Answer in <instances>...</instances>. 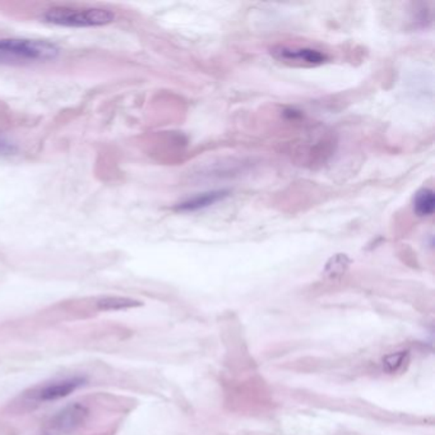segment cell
Masks as SVG:
<instances>
[{"mask_svg":"<svg viewBox=\"0 0 435 435\" xmlns=\"http://www.w3.org/2000/svg\"><path fill=\"white\" fill-rule=\"evenodd\" d=\"M115 18L117 14L105 8L53 7L42 14L44 21L65 27H100Z\"/></svg>","mask_w":435,"mask_h":435,"instance_id":"obj_1","label":"cell"},{"mask_svg":"<svg viewBox=\"0 0 435 435\" xmlns=\"http://www.w3.org/2000/svg\"><path fill=\"white\" fill-rule=\"evenodd\" d=\"M59 56L54 44L26 39H0V60L8 62H46Z\"/></svg>","mask_w":435,"mask_h":435,"instance_id":"obj_2","label":"cell"},{"mask_svg":"<svg viewBox=\"0 0 435 435\" xmlns=\"http://www.w3.org/2000/svg\"><path fill=\"white\" fill-rule=\"evenodd\" d=\"M86 382L87 379L82 375H70L45 382L25 392L22 400L26 405H41L51 401L60 400L83 387Z\"/></svg>","mask_w":435,"mask_h":435,"instance_id":"obj_3","label":"cell"},{"mask_svg":"<svg viewBox=\"0 0 435 435\" xmlns=\"http://www.w3.org/2000/svg\"><path fill=\"white\" fill-rule=\"evenodd\" d=\"M89 415V408L82 403H70L50 419L48 427L54 433L70 434L87 422Z\"/></svg>","mask_w":435,"mask_h":435,"instance_id":"obj_4","label":"cell"},{"mask_svg":"<svg viewBox=\"0 0 435 435\" xmlns=\"http://www.w3.org/2000/svg\"><path fill=\"white\" fill-rule=\"evenodd\" d=\"M277 56H280L283 60H292V62H303L306 64L318 65L327 60V56L317 50L311 48H300V50H290V48H280L276 51Z\"/></svg>","mask_w":435,"mask_h":435,"instance_id":"obj_5","label":"cell"},{"mask_svg":"<svg viewBox=\"0 0 435 435\" xmlns=\"http://www.w3.org/2000/svg\"><path fill=\"white\" fill-rule=\"evenodd\" d=\"M225 197H228V192H225V190L202 194V195H197L192 200L181 203L178 206V209H180V211H195V209H200V208H206L214 204L216 202H219V200H223Z\"/></svg>","mask_w":435,"mask_h":435,"instance_id":"obj_6","label":"cell"},{"mask_svg":"<svg viewBox=\"0 0 435 435\" xmlns=\"http://www.w3.org/2000/svg\"><path fill=\"white\" fill-rule=\"evenodd\" d=\"M408 363H410V353L406 350H401L387 355L382 361V366L386 373L394 374L401 372Z\"/></svg>","mask_w":435,"mask_h":435,"instance_id":"obj_7","label":"cell"},{"mask_svg":"<svg viewBox=\"0 0 435 435\" xmlns=\"http://www.w3.org/2000/svg\"><path fill=\"white\" fill-rule=\"evenodd\" d=\"M414 208L419 216H430L434 212V192L430 189H422L415 195Z\"/></svg>","mask_w":435,"mask_h":435,"instance_id":"obj_8","label":"cell"},{"mask_svg":"<svg viewBox=\"0 0 435 435\" xmlns=\"http://www.w3.org/2000/svg\"><path fill=\"white\" fill-rule=\"evenodd\" d=\"M350 259L345 254H336L332 257L331 259L325 264V276L331 280H337L339 277L344 276L346 271L349 270Z\"/></svg>","mask_w":435,"mask_h":435,"instance_id":"obj_9","label":"cell"},{"mask_svg":"<svg viewBox=\"0 0 435 435\" xmlns=\"http://www.w3.org/2000/svg\"><path fill=\"white\" fill-rule=\"evenodd\" d=\"M137 305H139L138 301L133 299L119 297H104L97 303L100 311H123V309H129Z\"/></svg>","mask_w":435,"mask_h":435,"instance_id":"obj_10","label":"cell"}]
</instances>
